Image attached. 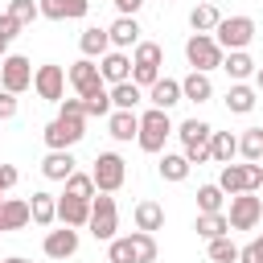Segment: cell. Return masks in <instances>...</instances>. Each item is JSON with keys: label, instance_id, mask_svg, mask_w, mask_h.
Listing matches in <instances>:
<instances>
[{"label": "cell", "instance_id": "1", "mask_svg": "<svg viewBox=\"0 0 263 263\" xmlns=\"http://www.w3.org/2000/svg\"><path fill=\"white\" fill-rule=\"evenodd\" d=\"M173 132H177V127H173L168 111L148 107V111L140 115V136H136V144H140L144 152H164V140H168Z\"/></svg>", "mask_w": 263, "mask_h": 263}, {"label": "cell", "instance_id": "2", "mask_svg": "<svg viewBox=\"0 0 263 263\" xmlns=\"http://www.w3.org/2000/svg\"><path fill=\"white\" fill-rule=\"evenodd\" d=\"M177 136H181V152L189 156V164H205L210 160V140H214V127L205 123V119H185L181 127H177Z\"/></svg>", "mask_w": 263, "mask_h": 263}, {"label": "cell", "instance_id": "3", "mask_svg": "<svg viewBox=\"0 0 263 263\" xmlns=\"http://www.w3.org/2000/svg\"><path fill=\"white\" fill-rule=\"evenodd\" d=\"M185 58H189V66H193V70L210 74V70H218V66H222L226 49L214 41V33H193V37L185 41Z\"/></svg>", "mask_w": 263, "mask_h": 263}, {"label": "cell", "instance_id": "4", "mask_svg": "<svg viewBox=\"0 0 263 263\" xmlns=\"http://www.w3.org/2000/svg\"><path fill=\"white\" fill-rule=\"evenodd\" d=\"M90 234L99 238V242H111L115 238V230H119V210H115V197L111 193H99V197H90Z\"/></svg>", "mask_w": 263, "mask_h": 263}, {"label": "cell", "instance_id": "5", "mask_svg": "<svg viewBox=\"0 0 263 263\" xmlns=\"http://www.w3.org/2000/svg\"><path fill=\"white\" fill-rule=\"evenodd\" d=\"M214 41L230 53V49H247L255 41V21L251 16H222L218 29H214Z\"/></svg>", "mask_w": 263, "mask_h": 263}, {"label": "cell", "instance_id": "6", "mask_svg": "<svg viewBox=\"0 0 263 263\" xmlns=\"http://www.w3.org/2000/svg\"><path fill=\"white\" fill-rule=\"evenodd\" d=\"M45 148H74L86 136V115H58L53 123H45Z\"/></svg>", "mask_w": 263, "mask_h": 263}, {"label": "cell", "instance_id": "7", "mask_svg": "<svg viewBox=\"0 0 263 263\" xmlns=\"http://www.w3.org/2000/svg\"><path fill=\"white\" fill-rule=\"evenodd\" d=\"M230 230H255L259 222H263V197L259 193H234L230 197Z\"/></svg>", "mask_w": 263, "mask_h": 263}, {"label": "cell", "instance_id": "8", "mask_svg": "<svg viewBox=\"0 0 263 263\" xmlns=\"http://www.w3.org/2000/svg\"><path fill=\"white\" fill-rule=\"evenodd\" d=\"M90 177H95L99 193H115V189L123 185V177H127V164H123V156H119V152H99V156H95Z\"/></svg>", "mask_w": 263, "mask_h": 263}, {"label": "cell", "instance_id": "9", "mask_svg": "<svg viewBox=\"0 0 263 263\" xmlns=\"http://www.w3.org/2000/svg\"><path fill=\"white\" fill-rule=\"evenodd\" d=\"M66 70L62 66H53V62H45V66H37L33 70V90L45 99V103H62L66 99Z\"/></svg>", "mask_w": 263, "mask_h": 263}, {"label": "cell", "instance_id": "10", "mask_svg": "<svg viewBox=\"0 0 263 263\" xmlns=\"http://www.w3.org/2000/svg\"><path fill=\"white\" fill-rule=\"evenodd\" d=\"M0 86L12 90V95L29 90V86H33V62L21 58V53H8V58L0 62Z\"/></svg>", "mask_w": 263, "mask_h": 263}, {"label": "cell", "instance_id": "11", "mask_svg": "<svg viewBox=\"0 0 263 263\" xmlns=\"http://www.w3.org/2000/svg\"><path fill=\"white\" fill-rule=\"evenodd\" d=\"M66 78H70V86H74L82 99L103 86V74H99V62H95V58H78V62L66 70Z\"/></svg>", "mask_w": 263, "mask_h": 263}, {"label": "cell", "instance_id": "12", "mask_svg": "<svg viewBox=\"0 0 263 263\" xmlns=\"http://www.w3.org/2000/svg\"><path fill=\"white\" fill-rule=\"evenodd\" d=\"M41 251H45L49 259H70V255L78 251V226L49 230V234H45V242H41Z\"/></svg>", "mask_w": 263, "mask_h": 263}, {"label": "cell", "instance_id": "13", "mask_svg": "<svg viewBox=\"0 0 263 263\" xmlns=\"http://www.w3.org/2000/svg\"><path fill=\"white\" fill-rule=\"evenodd\" d=\"M99 74H103V82H127L132 78V58L123 53V49H107L103 58H99Z\"/></svg>", "mask_w": 263, "mask_h": 263}, {"label": "cell", "instance_id": "14", "mask_svg": "<svg viewBox=\"0 0 263 263\" xmlns=\"http://www.w3.org/2000/svg\"><path fill=\"white\" fill-rule=\"evenodd\" d=\"M107 37H111V49H136L140 45V25L136 16H115L107 25Z\"/></svg>", "mask_w": 263, "mask_h": 263}, {"label": "cell", "instance_id": "15", "mask_svg": "<svg viewBox=\"0 0 263 263\" xmlns=\"http://www.w3.org/2000/svg\"><path fill=\"white\" fill-rule=\"evenodd\" d=\"M107 132H111V140H119V144H127V140H136L140 136V111H111L107 115Z\"/></svg>", "mask_w": 263, "mask_h": 263}, {"label": "cell", "instance_id": "16", "mask_svg": "<svg viewBox=\"0 0 263 263\" xmlns=\"http://www.w3.org/2000/svg\"><path fill=\"white\" fill-rule=\"evenodd\" d=\"M74 164H78V160H74V152H70V148H49V152H45V160H41V173H45L49 181H66L70 173H78Z\"/></svg>", "mask_w": 263, "mask_h": 263}, {"label": "cell", "instance_id": "17", "mask_svg": "<svg viewBox=\"0 0 263 263\" xmlns=\"http://www.w3.org/2000/svg\"><path fill=\"white\" fill-rule=\"evenodd\" d=\"M86 8H90V0H41L45 21H82Z\"/></svg>", "mask_w": 263, "mask_h": 263}, {"label": "cell", "instance_id": "18", "mask_svg": "<svg viewBox=\"0 0 263 263\" xmlns=\"http://www.w3.org/2000/svg\"><path fill=\"white\" fill-rule=\"evenodd\" d=\"M181 99H185V95H181V82H177V78H156V82L148 86V103L160 107V111H173Z\"/></svg>", "mask_w": 263, "mask_h": 263}, {"label": "cell", "instance_id": "19", "mask_svg": "<svg viewBox=\"0 0 263 263\" xmlns=\"http://www.w3.org/2000/svg\"><path fill=\"white\" fill-rule=\"evenodd\" d=\"M58 222H62V226H86V222H90V201L62 193V197H58Z\"/></svg>", "mask_w": 263, "mask_h": 263}, {"label": "cell", "instance_id": "20", "mask_svg": "<svg viewBox=\"0 0 263 263\" xmlns=\"http://www.w3.org/2000/svg\"><path fill=\"white\" fill-rule=\"evenodd\" d=\"M132 218H136V230H148V234H156V230L164 226V205H160V201H152V197H144V201H136Z\"/></svg>", "mask_w": 263, "mask_h": 263}, {"label": "cell", "instance_id": "21", "mask_svg": "<svg viewBox=\"0 0 263 263\" xmlns=\"http://www.w3.org/2000/svg\"><path fill=\"white\" fill-rule=\"evenodd\" d=\"M29 222H33L29 201L25 197H4V205H0V230H21Z\"/></svg>", "mask_w": 263, "mask_h": 263}, {"label": "cell", "instance_id": "22", "mask_svg": "<svg viewBox=\"0 0 263 263\" xmlns=\"http://www.w3.org/2000/svg\"><path fill=\"white\" fill-rule=\"evenodd\" d=\"M255 58L247 53V49H230L226 58H222V70L230 74V82H247V78H255Z\"/></svg>", "mask_w": 263, "mask_h": 263}, {"label": "cell", "instance_id": "23", "mask_svg": "<svg viewBox=\"0 0 263 263\" xmlns=\"http://www.w3.org/2000/svg\"><path fill=\"white\" fill-rule=\"evenodd\" d=\"M181 95H185L189 103H210V99H214V82H210V74L189 70V74L181 78Z\"/></svg>", "mask_w": 263, "mask_h": 263}, {"label": "cell", "instance_id": "24", "mask_svg": "<svg viewBox=\"0 0 263 263\" xmlns=\"http://www.w3.org/2000/svg\"><path fill=\"white\" fill-rule=\"evenodd\" d=\"M193 230H197V238H205V242H214V238H222V234H230V218L218 210V214H197V222H193Z\"/></svg>", "mask_w": 263, "mask_h": 263}, {"label": "cell", "instance_id": "25", "mask_svg": "<svg viewBox=\"0 0 263 263\" xmlns=\"http://www.w3.org/2000/svg\"><path fill=\"white\" fill-rule=\"evenodd\" d=\"M255 86H247V82H230V90H226V111H234V115H247V111H255Z\"/></svg>", "mask_w": 263, "mask_h": 263}, {"label": "cell", "instance_id": "26", "mask_svg": "<svg viewBox=\"0 0 263 263\" xmlns=\"http://www.w3.org/2000/svg\"><path fill=\"white\" fill-rule=\"evenodd\" d=\"M156 168H160V177H164V181L181 185V181L189 177V168H193V164H189V156H185V152H164Z\"/></svg>", "mask_w": 263, "mask_h": 263}, {"label": "cell", "instance_id": "27", "mask_svg": "<svg viewBox=\"0 0 263 263\" xmlns=\"http://www.w3.org/2000/svg\"><path fill=\"white\" fill-rule=\"evenodd\" d=\"M78 49H82V58H103L107 49H111V37H107V29H82V37H78Z\"/></svg>", "mask_w": 263, "mask_h": 263}, {"label": "cell", "instance_id": "28", "mask_svg": "<svg viewBox=\"0 0 263 263\" xmlns=\"http://www.w3.org/2000/svg\"><path fill=\"white\" fill-rule=\"evenodd\" d=\"M234 156H238V136H234V132H214V140H210V160L230 164Z\"/></svg>", "mask_w": 263, "mask_h": 263}, {"label": "cell", "instance_id": "29", "mask_svg": "<svg viewBox=\"0 0 263 263\" xmlns=\"http://www.w3.org/2000/svg\"><path fill=\"white\" fill-rule=\"evenodd\" d=\"M29 214H33L37 226H53V222H58V197H53V193H33Z\"/></svg>", "mask_w": 263, "mask_h": 263}, {"label": "cell", "instance_id": "30", "mask_svg": "<svg viewBox=\"0 0 263 263\" xmlns=\"http://www.w3.org/2000/svg\"><path fill=\"white\" fill-rule=\"evenodd\" d=\"M140 99H144V86H136L132 78L111 86V103H115L119 111H136V107H140Z\"/></svg>", "mask_w": 263, "mask_h": 263}, {"label": "cell", "instance_id": "31", "mask_svg": "<svg viewBox=\"0 0 263 263\" xmlns=\"http://www.w3.org/2000/svg\"><path fill=\"white\" fill-rule=\"evenodd\" d=\"M218 185H222V193L226 197H234V193H247V173H242V164H222V173H218Z\"/></svg>", "mask_w": 263, "mask_h": 263}, {"label": "cell", "instance_id": "32", "mask_svg": "<svg viewBox=\"0 0 263 263\" xmlns=\"http://www.w3.org/2000/svg\"><path fill=\"white\" fill-rule=\"evenodd\" d=\"M218 21H222V12H218L214 4H197V8L189 12V29H193V33H214Z\"/></svg>", "mask_w": 263, "mask_h": 263}, {"label": "cell", "instance_id": "33", "mask_svg": "<svg viewBox=\"0 0 263 263\" xmlns=\"http://www.w3.org/2000/svg\"><path fill=\"white\" fill-rule=\"evenodd\" d=\"M132 66H152V70H160V66H164V49H160L156 41H140V45L132 49Z\"/></svg>", "mask_w": 263, "mask_h": 263}, {"label": "cell", "instance_id": "34", "mask_svg": "<svg viewBox=\"0 0 263 263\" xmlns=\"http://www.w3.org/2000/svg\"><path fill=\"white\" fill-rule=\"evenodd\" d=\"M66 193H70V197L90 201V197L99 193V185H95V177H90V173H70V177H66Z\"/></svg>", "mask_w": 263, "mask_h": 263}, {"label": "cell", "instance_id": "35", "mask_svg": "<svg viewBox=\"0 0 263 263\" xmlns=\"http://www.w3.org/2000/svg\"><path fill=\"white\" fill-rule=\"evenodd\" d=\"M226 201L222 185H197V214H218Z\"/></svg>", "mask_w": 263, "mask_h": 263}, {"label": "cell", "instance_id": "36", "mask_svg": "<svg viewBox=\"0 0 263 263\" xmlns=\"http://www.w3.org/2000/svg\"><path fill=\"white\" fill-rule=\"evenodd\" d=\"M82 103H86V119H90V115L107 119V115L115 111V103H111V90H107V86H99V90H95V95H86Z\"/></svg>", "mask_w": 263, "mask_h": 263}, {"label": "cell", "instance_id": "37", "mask_svg": "<svg viewBox=\"0 0 263 263\" xmlns=\"http://www.w3.org/2000/svg\"><path fill=\"white\" fill-rule=\"evenodd\" d=\"M132 247H136V263H156V234L132 230Z\"/></svg>", "mask_w": 263, "mask_h": 263}, {"label": "cell", "instance_id": "38", "mask_svg": "<svg viewBox=\"0 0 263 263\" xmlns=\"http://www.w3.org/2000/svg\"><path fill=\"white\" fill-rule=\"evenodd\" d=\"M205 255H210V263H238V247L230 242V234L214 238V242L205 247Z\"/></svg>", "mask_w": 263, "mask_h": 263}, {"label": "cell", "instance_id": "39", "mask_svg": "<svg viewBox=\"0 0 263 263\" xmlns=\"http://www.w3.org/2000/svg\"><path fill=\"white\" fill-rule=\"evenodd\" d=\"M238 152H242L247 160H263V127H247V132L238 136Z\"/></svg>", "mask_w": 263, "mask_h": 263}, {"label": "cell", "instance_id": "40", "mask_svg": "<svg viewBox=\"0 0 263 263\" xmlns=\"http://www.w3.org/2000/svg\"><path fill=\"white\" fill-rule=\"evenodd\" d=\"M8 16L21 25H33L41 16V0H8Z\"/></svg>", "mask_w": 263, "mask_h": 263}, {"label": "cell", "instance_id": "41", "mask_svg": "<svg viewBox=\"0 0 263 263\" xmlns=\"http://www.w3.org/2000/svg\"><path fill=\"white\" fill-rule=\"evenodd\" d=\"M107 263H136L132 234H127V238H111V242H107Z\"/></svg>", "mask_w": 263, "mask_h": 263}, {"label": "cell", "instance_id": "42", "mask_svg": "<svg viewBox=\"0 0 263 263\" xmlns=\"http://www.w3.org/2000/svg\"><path fill=\"white\" fill-rule=\"evenodd\" d=\"M156 78H160V70H152V66H132V82H136V86H144V90H148Z\"/></svg>", "mask_w": 263, "mask_h": 263}, {"label": "cell", "instance_id": "43", "mask_svg": "<svg viewBox=\"0 0 263 263\" xmlns=\"http://www.w3.org/2000/svg\"><path fill=\"white\" fill-rule=\"evenodd\" d=\"M238 263H263V238H255V242L238 247Z\"/></svg>", "mask_w": 263, "mask_h": 263}, {"label": "cell", "instance_id": "44", "mask_svg": "<svg viewBox=\"0 0 263 263\" xmlns=\"http://www.w3.org/2000/svg\"><path fill=\"white\" fill-rule=\"evenodd\" d=\"M58 115H86L82 95H78V99H62V103H58Z\"/></svg>", "mask_w": 263, "mask_h": 263}, {"label": "cell", "instance_id": "45", "mask_svg": "<svg viewBox=\"0 0 263 263\" xmlns=\"http://www.w3.org/2000/svg\"><path fill=\"white\" fill-rule=\"evenodd\" d=\"M12 115H16V95L0 86V119H12Z\"/></svg>", "mask_w": 263, "mask_h": 263}, {"label": "cell", "instance_id": "46", "mask_svg": "<svg viewBox=\"0 0 263 263\" xmlns=\"http://www.w3.org/2000/svg\"><path fill=\"white\" fill-rule=\"evenodd\" d=\"M16 181H21V173H16L12 164H0V193H8Z\"/></svg>", "mask_w": 263, "mask_h": 263}, {"label": "cell", "instance_id": "47", "mask_svg": "<svg viewBox=\"0 0 263 263\" xmlns=\"http://www.w3.org/2000/svg\"><path fill=\"white\" fill-rule=\"evenodd\" d=\"M21 29H25V25H21V21H12V16H8V12H0V33H4V37H8V41H12V37H16V33H21Z\"/></svg>", "mask_w": 263, "mask_h": 263}, {"label": "cell", "instance_id": "48", "mask_svg": "<svg viewBox=\"0 0 263 263\" xmlns=\"http://www.w3.org/2000/svg\"><path fill=\"white\" fill-rule=\"evenodd\" d=\"M111 4H115V8H119V16H136V12H140V4H144V0H111Z\"/></svg>", "mask_w": 263, "mask_h": 263}, {"label": "cell", "instance_id": "49", "mask_svg": "<svg viewBox=\"0 0 263 263\" xmlns=\"http://www.w3.org/2000/svg\"><path fill=\"white\" fill-rule=\"evenodd\" d=\"M8 45H12V41H8V37H4V33H0V62H4V58H8Z\"/></svg>", "mask_w": 263, "mask_h": 263}, {"label": "cell", "instance_id": "50", "mask_svg": "<svg viewBox=\"0 0 263 263\" xmlns=\"http://www.w3.org/2000/svg\"><path fill=\"white\" fill-rule=\"evenodd\" d=\"M255 86L263 90V66H255Z\"/></svg>", "mask_w": 263, "mask_h": 263}, {"label": "cell", "instance_id": "51", "mask_svg": "<svg viewBox=\"0 0 263 263\" xmlns=\"http://www.w3.org/2000/svg\"><path fill=\"white\" fill-rule=\"evenodd\" d=\"M4 263H33V259H25V255H12V259H4Z\"/></svg>", "mask_w": 263, "mask_h": 263}, {"label": "cell", "instance_id": "52", "mask_svg": "<svg viewBox=\"0 0 263 263\" xmlns=\"http://www.w3.org/2000/svg\"><path fill=\"white\" fill-rule=\"evenodd\" d=\"M0 205H4V193H0Z\"/></svg>", "mask_w": 263, "mask_h": 263}, {"label": "cell", "instance_id": "53", "mask_svg": "<svg viewBox=\"0 0 263 263\" xmlns=\"http://www.w3.org/2000/svg\"><path fill=\"white\" fill-rule=\"evenodd\" d=\"M0 234H4V230H0Z\"/></svg>", "mask_w": 263, "mask_h": 263}]
</instances>
